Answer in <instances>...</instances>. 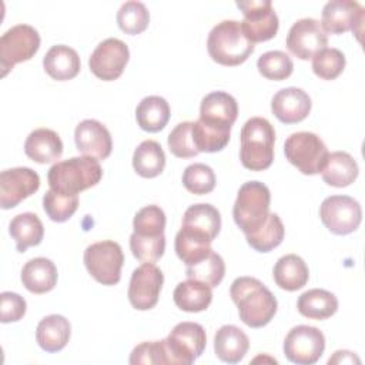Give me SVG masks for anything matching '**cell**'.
I'll return each instance as SVG.
<instances>
[{
    "instance_id": "f1b7e54d",
    "label": "cell",
    "mask_w": 365,
    "mask_h": 365,
    "mask_svg": "<svg viewBox=\"0 0 365 365\" xmlns=\"http://www.w3.org/2000/svg\"><path fill=\"white\" fill-rule=\"evenodd\" d=\"M297 308L302 317L321 321L332 317L338 311V299L327 289L314 288L299 295Z\"/></svg>"
},
{
    "instance_id": "4316f807",
    "label": "cell",
    "mask_w": 365,
    "mask_h": 365,
    "mask_svg": "<svg viewBox=\"0 0 365 365\" xmlns=\"http://www.w3.org/2000/svg\"><path fill=\"white\" fill-rule=\"evenodd\" d=\"M359 168L354 157L345 151H335L328 154L327 163L321 171L322 180L332 187H348L358 177Z\"/></svg>"
},
{
    "instance_id": "8d00e7d4",
    "label": "cell",
    "mask_w": 365,
    "mask_h": 365,
    "mask_svg": "<svg viewBox=\"0 0 365 365\" xmlns=\"http://www.w3.org/2000/svg\"><path fill=\"white\" fill-rule=\"evenodd\" d=\"M150 23V13L141 1H125L117 11V24L127 34L143 33Z\"/></svg>"
},
{
    "instance_id": "8fae6325",
    "label": "cell",
    "mask_w": 365,
    "mask_h": 365,
    "mask_svg": "<svg viewBox=\"0 0 365 365\" xmlns=\"http://www.w3.org/2000/svg\"><path fill=\"white\" fill-rule=\"evenodd\" d=\"M322 224L336 235L354 232L362 220V210L356 200L348 195L327 197L319 207Z\"/></svg>"
},
{
    "instance_id": "9c48e42d",
    "label": "cell",
    "mask_w": 365,
    "mask_h": 365,
    "mask_svg": "<svg viewBox=\"0 0 365 365\" xmlns=\"http://www.w3.org/2000/svg\"><path fill=\"white\" fill-rule=\"evenodd\" d=\"M40 48V34L29 24H16L0 37V68L4 77L17 63L30 60Z\"/></svg>"
},
{
    "instance_id": "60d3db41",
    "label": "cell",
    "mask_w": 365,
    "mask_h": 365,
    "mask_svg": "<svg viewBox=\"0 0 365 365\" xmlns=\"http://www.w3.org/2000/svg\"><path fill=\"white\" fill-rule=\"evenodd\" d=\"M215 181L217 180L212 168L202 163L191 164L182 173L184 187L195 195H204L211 192L215 187Z\"/></svg>"
},
{
    "instance_id": "7c38bea8",
    "label": "cell",
    "mask_w": 365,
    "mask_h": 365,
    "mask_svg": "<svg viewBox=\"0 0 365 365\" xmlns=\"http://www.w3.org/2000/svg\"><path fill=\"white\" fill-rule=\"evenodd\" d=\"M324 334L309 325L294 327L285 336L284 354L288 361L298 365H312L324 354Z\"/></svg>"
},
{
    "instance_id": "7402d4cb",
    "label": "cell",
    "mask_w": 365,
    "mask_h": 365,
    "mask_svg": "<svg viewBox=\"0 0 365 365\" xmlns=\"http://www.w3.org/2000/svg\"><path fill=\"white\" fill-rule=\"evenodd\" d=\"M250 348L247 334L235 325H222L214 336V351L218 359L227 364L240 362Z\"/></svg>"
},
{
    "instance_id": "484cf974",
    "label": "cell",
    "mask_w": 365,
    "mask_h": 365,
    "mask_svg": "<svg viewBox=\"0 0 365 365\" xmlns=\"http://www.w3.org/2000/svg\"><path fill=\"white\" fill-rule=\"evenodd\" d=\"M272 277L279 288L285 291H297L308 282L309 271L301 257L297 254H287L275 262Z\"/></svg>"
},
{
    "instance_id": "1f68e13d",
    "label": "cell",
    "mask_w": 365,
    "mask_h": 365,
    "mask_svg": "<svg viewBox=\"0 0 365 365\" xmlns=\"http://www.w3.org/2000/svg\"><path fill=\"white\" fill-rule=\"evenodd\" d=\"M181 227L201 232L214 241L221 230L220 211L211 204H194L185 210Z\"/></svg>"
},
{
    "instance_id": "f546056e",
    "label": "cell",
    "mask_w": 365,
    "mask_h": 365,
    "mask_svg": "<svg viewBox=\"0 0 365 365\" xmlns=\"http://www.w3.org/2000/svg\"><path fill=\"white\" fill-rule=\"evenodd\" d=\"M135 118L141 130L158 133L170 120V106L167 100L160 96L144 97L135 108Z\"/></svg>"
},
{
    "instance_id": "d6a6232c",
    "label": "cell",
    "mask_w": 365,
    "mask_h": 365,
    "mask_svg": "<svg viewBox=\"0 0 365 365\" xmlns=\"http://www.w3.org/2000/svg\"><path fill=\"white\" fill-rule=\"evenodd\" d=\"M9 232L16 241L19 252H24L29 247L38 245L44 235V228L40 218L33 212L16 215L9 224Z\"/></svg>"
},
{
    "instance_id": "52a82bcc",
    "label": "cell",
    "mask_w": 365,
    "mask_h": 365,
    "mask_svg": "<svg viewBox=\"0 0 365 365\" xmlns=\"http://www.w3.org/2000/svg\"><path fill=\"white\" fill-rule=\"evenodd\" d=\"M163 341L167 364L190 365L201 356L207 344V335L197 322H180Z\"/></svg>"
},
{
    "instance_id": "83f0119b",
    "label": "cell",
    "mask_w": 365,
    "mask_h": 365,
    "mask_svg": "<svg viewBox=\"0 0 365 365\" xmlns=\"http://www.w3.org/2000/svg\"><path fill=\"white\" fill-rule=\"evenodd\" d=\"M212 240L200 234L194 230L181 227V230L175 235V252L178 258L187 265H194L208 257L212 251L211 248Z\"/></svg>"
},
{
    "instance_id": "277c9868",
    "label": "cell",
    "mask_w": 365,
    "mask_h": 365,
    "mask_svg": "<svg viewBox=\"0 0 365 365\" xmlns=\"http://www.w3.org/2000/svg\"><path fill=\"white\" fill-rule=\"evenodd\" d=\"M103 168L98 160L93 157H71L53 164L48 170L47 180L51 190L63 194L77 195L100 182Z\"/></svg>"
},
{
    "instance_id": "4fadbf2b",
    "label": "cell",
    "mask_w": 365,
    "mask_h": 365,
    "mask_svg": "<svg viewBox=\"0 0 365 365\" xmlns=\"http://www.w3.org/2000/svg\"><path fill=\"white\" fill-rule=\"evenodd\" d=\"M130 58L128 46L120 38L110 37L103 40L91 53L88 67L91 73L104 81L117 80Z\"/></svg>"
},
{
    "instance_id": "e575fe53",
    "label": "cell",
    "mask_w": 365,
    "mask_h": 365,
    "mask_svg": "<svg viewBox=\"0 0 365 365\" xmlns=\"http://www.w3.org/2000/svg\"><path fill=\"white\" fill-rule=\"evenodd\" d=\"M285 235V228L278 214H269L265 224L252 234L245 235L247 242L258 252H269L277 248Z\"/></svg>"
},
{
    "instance_id": "d6986e66",
    "label": "cell",
    "mask_w": 365,
    "mask_h": 365,
    "mask_svg": "<svg viewBox=\"0 0 365 365\" xmlns=\"http://www.w3.org/2000/svg\"><path fill=\"white\" fill-rule=\"evenodd\" d=\"M238 115L237 100L225 91H212L201 100L200 121L207 125L231 131Z\"/></svg>"
},
{
    "instance_id": "7dc6e473",
    "label": "cell",
    "mask_w": 365,
    "mask_h": 365,
    "mask_svg": "<svg viewBox=\"0 0 365 365\" xmlns=\"http://www.w3.org/2000/svg\"><path fill=\"white\" fill-rule=\"evenodd\" d=\"M0 321L3 324H9V322H16L20 321L27 309V304L26 299L16 294V292H10V291H4L0 294Z\"/></svg>"
},
{
    "instance_id": "cb8c5ba5",
    "label": "cell",
    "mask_w": 365,
    "mask_h": 365,
    "mask_svg": "<svg viewBox=\"0 0 365 365\" xmlns=\"http://www.w3.org/2000/svg\"><path fill=\"white\" fill-rule=\"evenodd\" d=\"M57 268L53 261L37 257L27 261L21 269V282L27 291L33 294H44L51 291L57 284Z\"/></svg>"
},
{
    "instance_id": "d4e9b609",
    "label": "cell",
    "mask_w": 365,
    "mask_h": 365,
    "mask_svg": "<svg viewBox=\"0 0 365 365\" xmlns=\"http://www.w3.org/2000/svg\"><path fill=\"white\" fill-rule=\"evenodd\" d=\"M71 335V325L63 315H47L44 317L36 329V341L46 352L61 351Z\"/></svg>"
},
{
    "instance_id": "7bdbcfd3",
    "label": "cell",
    "mask_w": 365,
    "mask_h": 365,
    "mask_svg": "<svg viewBox=\"0 0 365 365\" xmlns=\"http://www.w3.org/2000/svg\"><path fill=\"white\" fill-rule=\"evenodd\" d=\"M133 228L137 235L157 237L164 234L165 214L158 205H147L137 211L133 220Z\"/></svg>"
},
{
    "instance_id": "6da1fadb",
    "label": "cell",
    "mask_w": 365,
    "mask_h": 365,
    "mask_svg": "<svg viewBox=\"0 0 365 365\" xmlns=\"http://www.w3.org/2000/svg\"><path fill=\"white\" fill-rule=\"evenodd\" d=\"M230 295L238 308L240 319L251 328H262L274 318L278 302L274 294L257 278H235Z\"/></svg>"
},
{
    "instance_id": "3957f363",
    "label": "cell",
    "mask_w": 365,
    "mask_h": 365,
    "mask_svg": "<svg viewBox=\"0 0 365 365\" xmlns=\"http://www.w3.org/2000/svg\"><path fill=\"white\" fill-rule=\"evenodd\" d=\"M241 164L251 171L267 170L274 161L275 130L264 117H251L241 128Z\"/></svg>"
},
{
    "instance_id": "b9f144b4",
    "label": "cell",
    "mask_w": 365,
    "mask_h": 365,
    "mask_svg": "<svg viewBox=\"0 0 365 365\" xmlns=\"http://www.w3.org/2000/svg\"><path fill=\"white\" fill-rule=\"evenodd\" d=\"M346 60L338 48H324L312 57V71L322 80H335L345 68Z\"/></svg>"
},
{
    "instance_id": "74e56055",
    "label": "cell",
    "mask_w": 365,
    "mask_h": 365,
    "mask_svg": "<svg viewBox=\"0 0 365 365\" xmlns=\"http://www.w3.org/2000/svg\"><path fill=\"white\" fill-rule=\"evenodd\" d=\"M257 68L262 77L268 80L281 81L292 74L294 63L287 53L281 50H272L264 53L258 58Z\"/></svg>"
},
{
    "instance_id": "836d02e7",
    "label": "cell",
    "mask_w": 365,
    "mask_h": 365,
    "mask_svg": "<svg viewBox=\"0 0 365 365\" xmlns=\"http://www.w3.org/2000/svg\"><path fill=\"white\" fill-rule=\"evenodd\" d=\"M165 167V154L163 147L154 140H144L133 154V168L144 178H154Z\"/></svg>"
},
{
    "instance_id": "ffe728a7",
    "label": "cell",
    "mask_w": 365,
    "mask_h": 365,
    "mask_svg": "<svg viewBox=\"0 0 365 365\" xmlns=\"http://www.w3.org/2000/svg\"><path fill=\"white\" fill-rule=\"evenodd\" d=\"M311 98L297 87H287L277 91L271 100L272 114L284 124H295L305 120L311 111Z\"/></svg>"
},
{
    "instance_id": "ac0fdd59",
    "label": "cell",
    "mask_w": 365,
    "mask_h": 365,
    "mask_svg": "<svg viewBox=\"0 0 365 365\" xmlns=\"http://www.w3.org/2000/svg\"><path fill=\"white\" fill-rule=\"evenodd\" d=\"M74 141L78 153L96 160H106L113 150L111 134L100 121L83 120L74 131Z\"/></svg>"
},
{
    "instance_id": "ab89813d",
    "label": "cell",
    "mask_w": 365,
    "mask_h": 365,
    "mask_svg": "<svg viewBox=\"0 0 365 365\" xmlns=\"http://www.w3.org/2000/svg\"><path fill=\"white\" fill-rule=\"evenodd\" d=\"M43 208L51 221L64 222L77 211L78 195L63 194L50 188L43 197Z\"/></svg>"
},
{
    "instance_id": "ba28073f",
    "label": "cell",
    "mask_w": 365,
    "mask_h": 365,
    "mask_svg": "<svg viewBox=\"0 0 365 365\" xmlns=\"http://www.w3.org/2000/svg\"><path fill=\"white\" fill-rule=\"evenodd\" d=\"M123 264L124 254L115 241H98L88 245L84 251V265L88 274L103 285L118 284Z\"/></svg>"
},
{
    "instance_id": "9a60e30c",
    "label": "cell",
    "mask_w": 365,
    "mask_h": 365,
    "mask_svg": "<svg viewBox=\"0 0 365 365\" xmlns=\"http://www.w3.org/2000/svg\"><path fill=\"white\" fill-rule=\"evenodd\" d=\"M327 33L322 30L319 21L311 17L297 20L287 34L288 50L301 60L312 58L318 51L327 48Z\"/></svg>"
},
{
    "instance_id": "5bb4252c",
    "label": "cell",
    "mask_w": 365,
    "mask_h": 365,
    "mask_svg": "<svg viewBox=\"0 0 365 365\" xmlns=\"http://www.w3.org/2000/svg\"><path fill=\"white\" fill-rule=\"evenodd\" d=\"M163 271L153 262H144L135 268L130 278L128 301L138 311H148L158 302L163 288Z\"/></svg>"
},
{
    "instance_id": "f35d334b",
    "label": "cell",
    "mask_w": 365,
    "mask_h": 365,
    "mask_svg": "<svg viewBox=\"0 0 365 365\" xmlns=\"http://www.w3.org/2000/svg\"><path fill=\"white\" fill-rule=\"evenodd\" d=\"M230 133L197 120L192 121V138L198 153H217L221 151L230 141Z\"/></svg>"
},
{
    "instance_id": "603a6c76",
    "label": "cell",
    "mask_w": 365,
    "mask_h": 365,
    "mask_svg": "<svg viewBox=\"0 0 365 365\" xmlns=\"http://www.w3.org/2000/svg\"><path fill=\"white\" fill-rule=\"evenodd\" d=\"M43 67L46 73L57 81H66L74 78L81 67L77 51L66 44L53 46L43 58Z\"/></svg>"
},
{
    "instance_id": "f6af8a7d",
    "label": "cell",
    "mask_w": 365,
    "mask_h": 365,
    "mask_svg": "<svg viewBox=\"0 0 365 365\" xmlns=\"http://www.w3.org/2000/svg\"><path fill=\"white\" fill-rule=\"evenodd\" d=\"M168 148L178 158H191L198 153L192 138V121H182L177 124L168 134Z\"/></svg>"
},
{
    "instance_id": "4dcf8cb0",
    "label": "cell",
    "mask_w": 365,
    "mask_h": 365,
    "mask_svg": "<svg viewBox=\"0 0 365 365\" xmlns=\"http://www.w3.org/2000/svg\"><path fill=\"white\" fill-rule=\"evenodd\" d=\"M175 305L185 312H201L205 311L212 301L211 287L188 279L180 282L173 294Z\"/></svg>"
},
{
    "instance_id": "7a4b0ae2",
    "label": "cell",
    "mask_w": 365,
    "mask_h": 365,
    "mask_svg": "<svg viewBox=\"0 0 365 365\" xmlns=\"http://www.w3.org/2000/svg\"><path fill=\"white\" fill-rule=\"evenodd\" d=\"M255 44L251 43L237 20H222L212 27L207 40L210 57L221 66H240L252 53Z\"/></svg>"
},
{
    "instance_id": "bcb514c9",
    "label": "cell",
    "mask_w": 365,
    "mask_h": 365,
    "mask_svg": "<svg viewBox=\"0 0 365 365\" xmlns=\"http://www.w3.org/2000/svg\"><path fill=\"white\" fill-rule=\"evenodd\" d=\"M130 364H167L165 358V348L164 341H151V342H141L137 345L131 355Z\"/></svg>"
},
{
    "instance_id": "e0dca14e",
    "label": "cell",
    "mask_w": 365,
    "mask_h": 365,
    "mask_svg": "<svg viewBox=\"0 0 365 365\" xmlns=\"http://www.w3.org/2000/svg\"><path fill=\"white\" fill-rule=\"evenodd\" d=\"M38 188L40 177L34 170L29 167L4 170L0 174V207L3 210L14 208Z\"/></svg>"
},
{
    "instance_id": "ee69618b",
    "label": "cell",
    "mask_w": 365,
    "mask_h": 365,
    "mask_svg": "<svg viewBox=\"0 0 365 365\" xmlns=\"http://www.w3.org/2000/svg\"><path fill=\"white\" fill-rule=\"evenodd\" d=\"M130 250L133 255L141 262H155L165 251V235L143 237L133 232L130 235Z\"/></svg>"
},
{
    "instance_id": "d590c367",
    "label": "cell",
    "mask_w": 365,
    "mask_h": 365,
    "mask_svg": "<svg viewBox=\"0 0 365 365\" xmlns=\"http://www.w3.org/2000/svg\"><path fill=\"white\" fill-rule=\"evenodd\" d=\"M185 275L188 279H194L214 288L220 285L225 275L224 259L221 258L220 254L211 251V254L201 259L200 262L187 267Z\"/></svg>"
},
{
    "instance_id": "44dd1931",
    "label": "cell",
    "mask_w": 365,
    "mask_h": 365,
    "mask_svg": "<svg viewBox=\"0 0 365 365\" xmlns=\"http://www.w3.org/2000/svg\"><path fill=\"white\" fill-rule=\"evenodd\" d=\"M24 153L38 164L53 163L63 154V141L56 131L50 128H37L26 138Z\"/></svg>"
},
{
    "instance_id": "30bf717a",
    "label": "cell",
    "mask_w": 365,
    "mask_h": 365,
    "mask_svg": "<svg viewBox=\"0 0 365 365\" xmlns=\"http://www.w3.org/2000/svg\"><path fill=\"white\" fill-rule=\"evenodd\" d=\"M237 7L242 10L241 29L251 43L255 44L275 37L279 20L269 0L237 1Z\"/></svg>"
},
{
    "instance_id": "c3c4849f",
    "label": "cell",
    "mask_w": 365,
    "mask_h": 365,
    "mask_svg": "<svg viewBox=\"0 0 365 365\" xmlns=\"http://www.w3.org/2000/svg\"><path fill=\"white\" fill-rule=\"evenodd\" d=\"M345 362L346 364H354V362L359 364L361 361L349 351H336V352H334V356L329 358V361H328L329 365L331 364H345Z\"/></svg>"
},
{
    "instance_id": "2e32d148",
    "label": "cell",
    "mask_w": 365,
    "mask_h": 365,
    "mask_svg": "<svg viewBox=\"0 0 365 365\" xmlns=\"http://www.w3.org/2000/svg\"><path fill=\"white\" fill-rule=\"evenodd\" d=\"M364 7L352 0H331L322 9L321 27L325 33L341 34L352 30L358 38L362 31Z\"/></svg>"
},
{
    "instance_id": "8992f818",
    "label": "cell",
    "mask_w": 365,
    "mask_h": 365,
    "mask_svg": "<svg viewBox=\"0 0 365 365\" xmlns=\"http://www.w3.org/2000/svg\"><path fill=\"white\" fill-rule=\"evenodd\" d=\"M284 153L287 160L305 175L321 173L329 154L324 141L309 131L291 134L285 140Z\"/></svg>"
},
{
    "instance_id": "5b68a950",
    "label": "cell",
    "mask_w": 365,
    "mask_h": 365,
    "mask_svg": "<svg viewBox=\"0 0 365 365\" xmlns=\"http://www.w3.org/2000/svg\"><path fill=\"white\" fill-rule=\"evenodd\" d=\"M269 202L271 194L264 182H244L238 190L232 208V217L237 227L245 235L259 230L271 214Z\"/></svg>"
}]
</instances>
